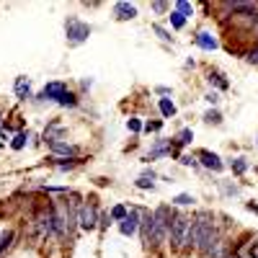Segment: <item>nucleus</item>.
<instances>
[{"label": "nucleus", "instance_id": "obj_34", "mask_svg": "<svg viewBox=\"0 0 258 258\" xmlns=\"http://www.w3.org/2000/svg\"><path fill=\"white\" fill-rule=\"evenodd\" d=\"M160 126H163V121H147L145 132H160Z\"/></svg>", "mask_w": 258, "mask_h": 258}, {"label": "nucleus", "instance_id": "obj_6", "mask_svg": "<svg viewBox=\"0 0 258 258\" xmlns=\"http://www.w3.org/2000/svg\"><path fill=\"white\" fill-rule=\"evenodd\" d=\"M64 93H70V88H68V83L64 80H52V83H47L44 88H41V93L36 96V101L39 103H44V101H52V103H57Z\"/></svg>", "mask_w": 258, "mask_h": 258}, {"label": "nucleus", "instance_id": "obj_20", "mask_svg": "<svg viewBox=\"0 0 258 258\" xmlns=\"http://www.w3.org/2000/svg\"><path fill=\"white\" fill-rule=\"evenodd\" d=\"M129 214V207H124V204H114L111 209H109V217H111V222H121L124 217Z\"/></svg>", "mask_w": 258, "mask_h": 258}, {"label": "nucleus", "instance_id": "obj_4", "mask_svg": "<svg viewBox=\"0 0 258 258\" xmlns=\"http://www.w3.org/2000/svg\"><path fill=\"white\" fill-rule=\"evenodd\" d=\"M98 214H101V209H98V204L93 199L91 202H83L80 209H78V227L85 230V232L96 230L98 227Z\"/></svg>", "mask_w": 258, "mask_h": 258}, {"label": "nucleus", "instance_id": "obj_21", "mask_svg": "<svg viewBox=\"0 0 258 258\" xmlns=\"http://www.w3.org/2000/svg\"><path fill=\"white\" fill-rule=\"evenodd\" d=\"M207 80H209V83H214V85H217L220 91H227V88H230V83L225 80V75H222V73H217V70H212Z\"/></svg>", "mask_w": 258, "mask_h": 258}, {"label": "nucleus", "instance_id": "obj_38", "mask_svg": "<svg viewBox=\"0 0 258 258\" xmlns=\"http://www.w3.org/2000/svg\"><path fill=\"white\" fill-rule=\"evenodd\" d=\"M142 178H150V181H155V178H158V173H155V170H153V168H147V170H145V173H142Z\"/></svg>", "mask_w": 258, "mask_h": 258}, {"label": "nucleus", "instance_id": "obj_27", "mask_svg": "<svg viewBox=\"0 0 258 258\" xmlns=\"http://www.w3.org/2000/svg\"><path fill=\"white\" fill-rule=\"evenodd\" d=\"M194 202H197V199H194L191 194H178V197L173 199V204H176V207H191Z\"/></svg>", "mask_w": 258, "mask_h": 258}, {"label": "nucleus", "instance_id": "obj_17", "mask_svg": "<svg viewBox=\"0 0 258 258\" xmlns=\"http://www.w3.org/2000/svg\"><path fill=\"white\" fill-rule=\"evenodd\" d=\"M158 109H160L163 119H170V116H176V103L170 101V98H160V101H158Z\"/></svg>", "mask_w": 258, "mask_h": 258}, {"label": "nucleus", "instance_id": "obj_18", "mask_svg": "<svg viewBox=\"0 0 258 258\" xmlns=\"http://www.w3.org/2000/svg\"><path fill=\"white\" fill-rule=\"evenodd\" d=\"M29 132H16L13 137H11V150H16V153H18V150H24L26 145H29Z\"/></svg>", "mask_w": 258, "mask_h": 258}, {"label": "nucleus", "instance_id": "obj_3", "mask_svg": "<svg viewBox=\"0 0 258 258\" xmlns=\"http://www.w3.org/2000/svg\"><path fill=\"white\" fill-rule=\"evenodd\" d=\"M188 227H191V217L186 214H176L173 225H170V232H168V240L173 248H186V238H188Z\"/></svg>", "mask_w": 258, "mask_h": 258}, {"label": "nucleus", "instance_id": "obj_19", "mask_svg": "<svg viewBox=\"0 0 258 258\" xmlns=\"http://www.w3.org/2000/svg\"><path fill=\"white\" fill-rule=\"evenodd\" d=\"M230 170L235 176H245L248 173V160L245 158H232L230 160Z\"/></svg>", "mask_w": 258, "mask_h": 258}, {"label": "nucleus", "instance_id": "obj_25", "mask_svg": "<svg viewBox=\"0 0 258 258\" xmlns=\"http://www.w3.org/2000/svg\"><path fill=\"white\" fill-rule=\"evenodd\" d=\"M168 21H170V26H173V29H183V26H186V18H183L178 11H170V13H168Z\"/></svg>", "mask_w": 258, "mask_h": 258}, {"label": "nucleus", "instance_id": "obj_1", "mask_svg": "<svg viewBox=\"0 0 258 258\" xmlns=\"http://www.w3.org/2000/svg\"><path fill=\"white\" fill-rule=\"evenodd\" d=\"M176 214H178V212H176L173 207H168V204H160V207L153 212V232H150L147 248H153V250L163 248V243L168 240L170 225H173V220H176Z\"/></svg>", "mask_w": 258, "mask_h": 258}, {"label": "nucleus", "instance_id": "obj_13", "mask_svg": "<svg viewBox=\"0 0 258 258\" xmlns=\"http://www.w3.org/2000/svg\"><path fill=\"white\" fill-rule=\"evenodd\" d=\"M150 232H153V212H142V217H140V240H142L145 248L150 243Z\"/></svg>", "mask_w": 258, "mask_h": 258}, {"label": "nucleus", "instance_id": "obj_26", "mask_svg": "<svg viewBox=\"0 0 258 258\" xmlns=\"http://www.w3.org/2000/svg\"><path fill=\"white\" fill-rule=\"evenodd\" d=\"M204 121H207V124H214V126H217V124H222V114H220L217 109H209V111L204 114Z\"/></svg>", "mask_w": 258, "mask_h": 258}, {"label": "nucleus", "instance_id": "obj_40", "mask_svg": "<svg viewBox=\"0 0 258 258\" xmlns=\"http://www.w3.org/2000/svg\"><path fill=\"white\" fill-rule=\"evenodd\" d=\"M245 207H248V212H255V214H258V204H253V202H248Z\"/></svg>", "mask_w": 258, "mask_h": 258}, {"label": "nucleus", "instance_id": "obj_9", "mask_svg": "<svg viewBox=\"0 0 258 258\" xmlns=\"http://www.w3.org/2000/svg\"><path fill=\"white\" fill-rule=\"evenodd\" d=\"M49 150L57 155V158H68V160H73V158H80V147L78 145H70V142H52L49 145Z\"/></svg>", "mask_w": 258, "mask_h": 258}, {"label": "nucleus", "instance_id": "obj_10", "mask_svg": "<svg viewBox=\"0 0 258 258\" xmlns=\"http://www.w3.org/2000/svg\"><path fill=\"white\" fill-rule=\"evenodd\" d=\"M194 44H197L199 49H204V52H214V49L220 47V41L214 39L209 31H199L197 36H194Z\"/></svg>", "mask_w": 258, "mask_h": 258}, {"label": "nucleus", "instance_id": "obj_41", "mask_svg": "<svg viewBox=\"0 0 258 258\" xmlns=\"http://www.w3.org/2000/svg\"><path fill=\"white\" fill-rule=\"evenodd\" d=\"M225 258H240V255H238V253H235V250H232V253H227Z\"/></svg>", "mask_w": 258, "mask_h": 258}, {"label": "nucleus", "instance_id": "obj_15", "mask_svg": "<svg viewBox=\"0 0 258 258\" xmlns=\"http://www.w3.org/2000/svg\"><path fill=\"white\" fill-rule=\"evenodd\" d=\"M114 16L119 21H132V18H137V6H132V3H116L114 6Z\"/></svg>", "mask_w": 258, "mask_h": 258}, {"label": "nucleus", "instance_id": "obj_5", "mask_svg": "<svg viewBox=\"0 0 258 258\" xmlns=\"http://www.w3.org/2000/svg\"><path fill=\"white\" fill-rule=\"evenodd\" d=\"M91 31L93 29L88 24H83V21H78V18H68V21H64V34H68L70 44H83V41L91 36Z\"/></svg>", "mask_w": 258, "mask_h": 258}, {"label": "nucleus", "instance_id": "obj_12", "mask_svg": "<svg viewBox=\"0 0 258 258\" xmlns=\"http://www.w3.org/2000/svg\"><path fill=\"white\" fill-rule=\"evenodd\" d=\"M13 91H16V98H18V101L31 98V80H29L26 75H18L16 83H13Z\"/></svg>", "mask_w": 258, "mask_h": 258}, {"label": "nucleus", "instance_id": "obj_24", "mask_svg": "<svg viewBox=\"0 0 258 258\" xmlns=\"http://www.w3.org/2000/svg\"><path fill=\"white\" fill-rule=\"evenodd\" d=\"M173 11H178V13H181V16H183L186 21H188V18L194 16V6L188 3V0H178V3H176V8H173Z\"/></svg>", "mask_w": 258, "mask_h": 258}, {"label": "nucleus", "instance_id": "obj_2", "mask_svg": "<svg viewBox=\"0 0 258 258\" xmlns=\"http://www.w3.org/2000/svg\"><path fill=\"white\" fill-rule=\"evenodd\" d=\"M34 225H36V232L41 238H57V225H54V204L44 207L36 212L34 217Z\"/></svg>", "mask_w": 258, "mask_h": 258}, {"label": "nucleus", "instance_id": "obj_39", "mask_svg": "<svg viewBox=\"0 0 258 258\" xmlns=\"http://www.w3.org/2000/svg\"><path fill=\"white\" fill-rule=\"evenodd\" d=\"M204 98H207V103H212V106H214V103H217V101H220V96H217V93H214V91H212V93H207Z\"/></svg>", "mask_w": 258, "mask_h": 258}, {"label": "nucleus", "instance_id": "obj_35", "mask_svg": "<svg viewBox=\"0 0 258 258\" xmlns=\"http://www.w3.org/2000/svg\"><path fill=\"white\" fill-rule=\"evenodd\" d=\"M3 145H11V132L8 129H0V147Z\"/></svg>", "mask_w": 258, "mask_h": 258}, {"label": "nucleus", "instance_id": "obj_37", "mask_svg": "<svg viewBox=\"0 0 258 258\" xmlns=\"http://www.w3.org/2000/svg\"><path fill=\"white\" fill-rule=\"evenodd\" d=\"M250 64H258V47H253L250 52H248V57H245Z\"/></svg>", "mask_w": 258, "mask_h": 258}, {"label": "nucleus", "instance_id": "obj_29", "mask_svg": "<svg viewBox=\"0 0 258 258\" xmlns=\"http://www.w3.org/2000/svg\"><path fill=\"white\" fill-rule=\"evenodd\" d=\"M178 163H181V165H186V168H199L197 155H178Z\"/></svg>", "mask_w": 258, "mask_h": 258}, {"label": "nucleus", "instance_id": "obj_30", "mask_svg": "<svg viewBox=\"0 0 258 258\" xmlns=\"http://www.w3.org/2000/svg\"><path fill=\"white\" fill-rule=\"evenodd\" d=\"M137 188H142V191H153L155 188V181H150V178H137Z\"/></svg>", "mask_w": 258, "mask_h": 258}, {"label": "nucleus", "instance_id": "obj_16", "mask_svg": "<svg viewBox=\"0 0 258 258\" xmlns=\"http://www.w3.org/2000/svg\"><path fill=\"white\" fill-rule=\"evenodd\" d=\"M13 240H16V230H6V232H0V258H3V255L13 248Z\"/></svg>", "mask_w": 258, "mask_h": 258}, {"label": "nucleus", "instance_id": "obj_22", "mask_svg": "<svg viewBox=\"0 0 258 258\" xmlns=\"http://www.w3.org/2000/svg\"><path fill=\"white\" fill-rule=\"evenodd\" d=\"M78 163H80V158H73V160H68V158H54V168L62 170V173H64V170H73Z\"/></svg>", "mask_w": 258, "mask_h": 258}, {"label": "nucleus", "instance_id": "obj_31", "mask_svg": "<svg viewBox=\"0 0 258 258\" xmlns=\"http://www.w3.org/2000/svg\"><path fill=\"white\" fill-rule=\"evenodd\" d=\"M109 225H111V217H109V212H101V214H98V227H103V230H106Z\"/></svg>", "mask_w": 258, "mask_h": 258}, {"label": "nucleus", "instance_id": "obj_42", "mask_svg": "<svg viewBox=\"0 0 258 258\" xmlns=\"http://www.w3.org/2000/svg\"><path fill=\"white\" fill-rule=\"evenodd\" d=\"M0 129H3V111H0Z\"/></svg>", "mask_w": 258, "mask_h": 258}, {"label": "nucleus", "instance_id": "obj_11", "mask_svg": "<svg viewBox=\"0 0 258 258\" xmlns=\"http://www.w3.org/2000/svg\"><path fill=\"white\" fill-rule=\"evenodd\" d=\"M170 153H173V145H170V140H158L155 147L147 153L145 160H158V158H168Z\"/></svg>", "mask_w": 258, "mask_h": 258}, {"label": "nucleus", "instance_id": "obj_36", "mask_svg": "<svg viewBox=\"0 0 258 258\" xmlns=\"http://www.w3.org/2000/svg\"><path fill=\"white\" fill-rule=\"evenodd\" d=\"M150 8H153L155 13H165V11H168V3H163V0H158V3H153Z\"/></svg>", "mask_w": 258, "mask_h": 258}, {"label": "nucleus", "instance_id": "obj_14", "mask_svg": "<svg viewBox=\"0 0 258 258\" xmlns=\"http://www.w3.org/2000/svg\"><path fill=\"white\" fill-rule=\"evenodd\" d=\"M64 135V126H62V121L59 119H52L49 121V126L44 129V142L47 145H52V142H59V137Z\"/></svg>", "mask_w": 258, "mask_h": 258}, {"label": "nucleus", "instance_id": "obj_8", "mask_svg": "<svg viewBox=\"0 0 258 258\" xmlns=\"http://www.w3.org/2000/svg\"><path fill=\"white\" fill-rule=\"evenodd\" d=\"M197 160H199L202 168L214 170V173H222V170H225V163L220 160L217 153H212V150H199V153H197Z\"/></svg>", "mask_w": 258, "mask_h": 258}, {"label": "nucleus", "instance_id": "obj_23", "mask_svg": "<svg viewBox=\"0 0 258 258\" xmlns=\"http://www.w3.org/2000/svg\"><path fill=\"white\" fill-rule=\"evenodd\" d=\"M57 106H62V109H75V106H78V96L70 91V93H64L59 101H57Z\"/></svg>", "mask_w": 258, "mask_h": 258}, {"label": "nucleus", "instance_id": "obj_32", "mask_svg": "<svg viewBox=\"0 0 258 258\" xmlns=\"http://www.w3.org/2000/svg\"><path fill=\"white\" fill-rule=\"evenodd\" d=\"M220 186H222V191L227 194V197H238V186H230V183H225V181H220Z\"/></svg>", "mask_w": 258, "mask_h": 258}, {"label": "nucleus", "instance_id": "obj_33", "mask_svg": "<svg viewBox=\"0 0 258 258\" xmlns=\"http://www.w3.org/2000/svg\"><path fill=\"white\" fill-rule=\"evenodd\" d=\"M153 31H155V34H158L163 41H170V31H165L163 26H158V24H155V26H153Z\"/></svg>", "mask_w": 258, "mask_h": 258}, {"label": "nucleus", "instance_id": "obj_28", "mask_svg": "<svg viewBox=\"0 0 258 258\" xmlns=\"http://www.w3.org/2000/svg\"><path fill=\"white\" fill-rule=\"evenodd\" d=\"M126 129H129L132 135H140L142 129H145V124H142L140 119H126Z\"/></svg>", "mask_w": 258, "mask_h": 258}, {"label": "nucleus", "instance_id": "obj_7", "mask_svg": "<svg viewBox=\"0 0 258 258\" xmlns=\"http://www.w3.org/2000/svg\"><path fill=\"white\" fill-rule=\"evenodd\" d=\"M140 217H142V209L129 207V214L119 222V232L124 235V238H132V235H137V230H140Z\"/></svg>", "mask_w": 258, "mask_h": 258}]
</instances>
